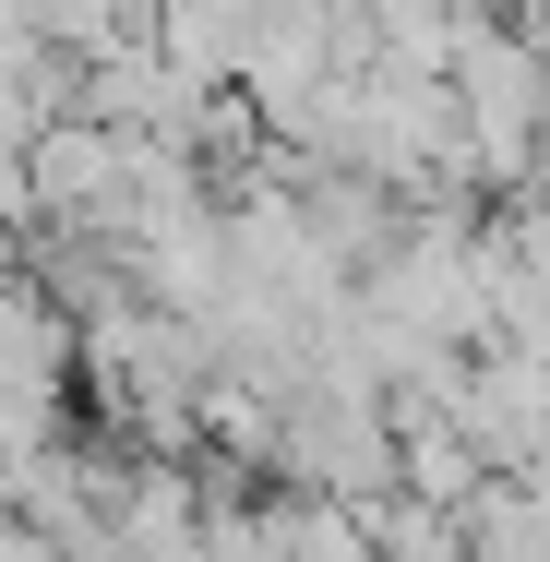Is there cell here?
<instances>
[{
    "label": "cell",
    "instance_id": "1",
    "mask_svg": "<svg viewBox=\"0 0 550 562\" xmlns=\"http://www.w3.org/2000/svg\"><path fill=\"white\" fill-rule=\"evenodd\" d=\"M442 97H454V156H467V180H479L491 204L539 180V156H550V72H539V48H527L503 12H479V24L454 36Z\"/></svg>",
    "mask_w": 550,
    "mask_h": 562
},
{
    "label": "cell",
    "instance_id": "2",
    "mask_svg": "<svg viewBox=\"0 0 550 562\" xmlns=\"http://www.w3.org/2000/svg\"><path fill=\"white\" fill-rule=\"evenodd\" d=\"M276 491H312V503H395V419L371 395H288L276 407V454H263Z\"/></svg>",
    "mask_w": 550,
    "mask_h": 562
},
{
    "label": "cell",
    "instance_id": "3",
    "mask_svg": "<svg viewBox=\"0 0 550 562\" xmlns=\"http://www.w3.org/2000/svg\"><path fill=\"white\" fill-rule=\"evenodd\" d=\"M454 431L479 443V467H491V479H527V467H550V359H515V347H467Z\"/></svg>",
    "mask_w": 550,
    "mask_h": 562
},
{
    "label": "cell",
    "instance_id": "4",
    "mask_svg": "<svg viewBox=\"0 0 550 562\" xmlns=\"http://www.w3.org/2000/svg\"><path fill=\"white\" fill-rule=\"evenodd\" d=\"M479 443L454 431V419H395V503H419V515H467L479 503Z\"/></svg>",
    "mask_w": 550,
    "mask_h": 562
},
{
    "label": "cell",
    "instance_id": "5",
    "mask_svg": "<svg viewBox=\"0 0 550 562\" xmlns=\"http://www.w3.org/2000/svg\"><path fill=\"white\" fill-rule=\"evenodd\" d=\"M263 539H276V562H371V515L312 503V491H263Z\"/></svg>",
    "mask_w": 550,
    "mask_h": 562
},
{
    "label": "cell",
    "instance_id": "6",
    "mask_svg": "<svg viewBox=\"0 0 550 562\" xmlns=\"http://www.w3.org/2000/svg\"><path fill=\"white\" fill-rule=\"evenodd\" d=\"M454 539H467V562H550V515L527 479H479V503L454 515Z\"/></svg>",
    "mask_w": 550,
    "mask_h": 562
},
{
    "label": "cell",
    "instance_id": "7",
    "mask_svg": "<svg viewBox=\"0 0 550 562\" xmlns=\"http://www.w3.org/2000/svg\"><path fill=\"white\" fill-rule=\"evenodd\" d=\"M132 36H156V0H36V48L60 60H109Z\"/></svg>",
    "mask_w": 550,
    "mask_h": 562
},
{
    "label": "cell",
    "instance_id": "8",
    "mask_svg": "<svg viewBox=\"0 0 550 562\" xmlns=\"http://www.w3.org/2000/svg\"><path fill=\"white\" fill-rule=\"evenodd\" d=\"M371 562H467L454 515H419V503H371Z\"/></svg>",
    "mask_w": 550,
    "mask_h": 562
},
{
    "label": "cell",
    "instance_id": "9",
    "mask_svg": "<svg viewBox=\"0 0 550 562\" xmlns=\"http://www.w3.org/2000/svg\"><path fill=\"white\" fill-rule=\"evenodd\" d=\"M503 24H515L527 48H539V72H550V0H503Z\"/></svg>",
    "mask_w": 550,
    "mask_h": 562
}]
</instances>
